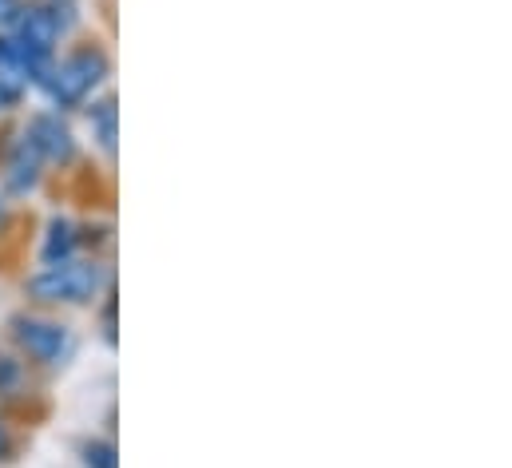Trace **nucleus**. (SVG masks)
<instances>
[{"label":"nucleus","instance_id":"nucleus-1","mask_svg":"<svg viewBox=\"0 0 512 468\" xmlns=\"http://www.w3.org/2000/svg\"><path fill=\"white\" fill-rule=\"evenodd\" d=\"M100 282H104V270L96 262H60V266H48L44 274H36L28 282V294L40 298V302L80 306V302H92L96 298Z\"/></svg>","mask_w":512,"mask_h":468},{"label":"nucleus","instance_id":"nucleus-2","mask_svg":"<svg viewBox=\"0 0 512 468\" xmlns=\"http://www.w3.org/2000/svg\"><path fill=\"white\" fill-rule=\"evenodd\" d=\"M108 76V56L100 48H80L72 52L56 72H52V100L60 108H76L92 96V88Z\"/></svg>","mask_w":512,"mask_h":468},{"label":"nucleus","instance_id":"nucleus-3","mask_svg":"<svg viewBox=\"0 0 512 468\" xmlns=\"http://www.w3.org/2000/svg\"><path fill=\"white\" fill-rule=\"evenodd\" d=\"M12 334L20 342V350L44 365H60L68 350H72V334L60 326V322H48V318H16L12 322Z\"/></svg>","mask_w":512,"mask_h":468},{"label":"nucleus","instance_id":"nucleus-4","mask_svg":"<svg viewBox=\"0 0 512 468\" xmlns=\"http://www.w3.org/2000/svg\"><path fill=\"white\" fill-rule=\"evenodd\" d=\"M24 139L32 143V151L40 159H52V163H68L76 155V143H72V131L60 123V116H36L28 123Z\"/></svg>","mask_w":512,"mask_h":468},{"label":"nucleus","instance_id":"nucleus-5","mask_svg":"<svg viewBox=\"0 0 512 468\" xmlns=\"http://www.w3.org/2000/svg\"><path fill=\"white\" fill-rule=\"evenodd\" d=\"M36 167H40V155L32 151V143L28 139H20V147L12 151V159H8V187L12 191H28V187H36Z\"/></svg>","mask_w":512,"mask_h":468},{"label":"nucleus","instance_id":"nucleus-6","mask_svg":"<svg viewBox=\"0 0 512 468\" xmlns=\"http://www.w3.org/2000/svg\"><path fill=\"white\" fill-rule=\"evenodd\" d=\"M76 250V227L68 219H52L48 223V238H44V262L56 266V262H68V254Z\"/></svg>","mask_w":512,"mask_h":468},{"label":"nucleus","instance_id":"nucleus-7","mask_svg":"<svg viewBox=\"0 0 512 468\" xmlns=\"http://www.w3.org/2000/svg\"><path fill=\"white\" fill-rule=\"evenodd\" d=\"M92 123H96V135H100L104 151H112V147H116V104L104 100V104L92 112Z\"/></svg>","mask_w":512,"mask_h":468},{"label":"nucleus","instance_id":"nucleus-8","mask_svg":"<svg viewBox=\"0 0 512 468\" xmlns=\"http://www.w3.org/2000/svg\"><path fill=\"white\" fill-rule=\"evenodd\" d=\"M84 465L88 468H116V449L108 441H88L84 445Z\"/></svg>","mask_w":512,"mask_h":468},{"label":"nucleus","instance_id":"nucleus-9","mask_svg":"<svg viewBox=\"0 0 512 468\" xmlns=\"http://www.w3.org/2000/svg\"><path fill=\"white\" fill-rule=\"evenodd\" d=\"M20 12H24V8H20V0H0V24H12Z\"/></svg>","mask_w":512,"mask_h":468},{"label":"nucleus","instance_id":"nucleus-10","mask_svg":"<svg viewBox=\"0 0 512 468\" xmlns=\"http://www.w3.org/2000/svg\"><path fill=\"white\" fill-rule=\"evenodd\" d=\"M4 381H16V365H12L8 357H0V385H4Z\"/></svg>","mask_w":512,"mask_h":468},{"label":"nucleus","instance_id":"nucleus-11","mask_svg":"<svg viewBox=\"0 0 512 468\" xmlns=\"http://www.w3.org/2000/svg\"><path fill=\"white\" fill-rule=\"evenodd\" d=\"M8 449H12V445H8V437H4V429H0V461H8Z\"/></svg>","mask_w":512,"mask_h":468},{"label":"nucleus","instance_id":"nucleus-12","mask_svg":"<svg viewBox=\"0 0 512 468\" xmlns=\"http://www.w3.org/2000/svg\"><path fill=\"white\" fill-rule=\"evenodd\" d=\"M0 227H4V203H0Z\"/></svg>","mask_w":512,"mask_h":468}]
</instances>
